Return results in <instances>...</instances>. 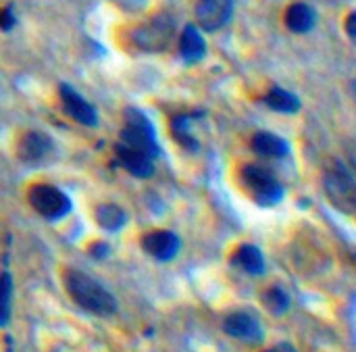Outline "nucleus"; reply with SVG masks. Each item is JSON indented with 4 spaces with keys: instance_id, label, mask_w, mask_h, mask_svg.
Wrapping results in <instances>:
<instances>
[{
    "instance_id": "obj_20",
    "label": "nucleus",
    "mask_w": 356,
    "mask_h": 352,
    "mask_svg": "<svg viewBox=\"0 0 356 352\" xmlns=\"http://www.w3.org/2000/svg\"><path fill=\"white\" fill-rule=\"evenodd\" d=\"M263 305L267 307L269 313H273V315H284V313L290 309V296H288V292H286L284 288L273 286V288H269V290L265 292Z\"/></svg>"
},
{
    "instance_id": "obj_24",
    "label": "nucleus",
    "mask_w": 356,
    "mask_h": 352,
    "mask_svg": "<svg viewBox=\"0 0 356 352\" xmlns=\"http://www.w3.org/2000/svg\"><path fill=\"white\" fill-rule=\"evenodd\" d=\"M355 23H356V15L355 13H350V17H348V21H346V29H348V35H350V40H355L356 38Z\"/></svg>"
},
{
    "instance_id": "obj_5",
    "label": "nucleus",
    "mask_w": 356,
    "mask_h": 352,
    "mask_svg": "<svg viewBox=\"0 0 356 352\" xmlns=\"http://www.w3.org/2000/svg\"><path fill=\"white\" fill-rule=\"evenodd\" d=\"M175 33V21L171 15L163 13L152 17L150 21L138 25L131 31V42L146 52H161L169 46L171 38Z\"/></svg>"
},
{
    "instance_id": "obj_6",
    "label": "nucleus",
    "mask_w": 356,
    "mask_h": 352,
    "mask_svg": "<svg viewBox=\"0 0 356 352\" xmlns=\"http://www.w3.org/2000/svg\"><path fill=\"white\" fill-rule=\"evenodd\" d=\"M29 205L48 221H60L71 213V198L63 190L48 184H40L29 190Z\"/></svg>"
},
{
    "instance_id": "obj_14",
    "label": "nucleus",
    "mask_w": 356,
    "mask_h": 352,
    "mask_svg": "<svg viewBox=\"0 0 356 352\" xmlns=\"http://www.w3.org/2000/svg\"><path fill=\"white\" fill-rule=\"evenodd\" d=\"M315 23H317V13H315V8L311 4L296 2L292 6H288L286 25L294 33H307V31H311L315 27Z\"/></svg>"
},
{
    "instance_id": "obj_25",
    "label": "nucleus",
    "mask_w": 356,
    "mask_h": 352,
    "mask_svg": "<svg viewBox=\"0 0 356 352\" xmlns=\"http://www.w3.org/2000/svg\"><path fill=\"white\" fill-rule=\"evenodd\" d=\"M263 352H296V351H294V346H292V344L282 342V344H277V346H273V349H267V351H263Z\"/></svg>"
},
{
    "instance_id": "obj_21",
    "label": "nucleus",
    "mask_w": 356,
    "mask_h": 352,
    "mask_svg": "<svg viewBox=\"0 0 356 352\" xmlns=\"http://www.w3.org/2000/svg\"><path fill=\"white\" fill-rule=\"evenodd\" d=\"M10 307H13V278L8 273H0V328L8 323Z\"/></svg>"
},
{
    "instance_id": "obj_4",
    "label": "nucleus",
    "mask_w": 356,
    "mask_h": 352,
    "mask_svg": "<svg viewBox=\"0 0 356 352\" xmlns=\"http://www.w3.org/2000/svg\"><path fill=\"white\" fill-rule=\"evenodd\" d=\"M119 142L125 144V146L138 148V150L146 152L152 159H156L161 154L156 134H154V127H152L150 119L142 111H138L134 106H129L125 111V127L119 134Z\"/></svg>"
},
{
    "instance_id": "obj_11",
    "label": "nucleus",
    "mask_w": 356,
    "mask_h": 352,
    "mask_svg": "<svg viewBox=\"0 0 356 352\" xmlns=\"http://www.w3.org/2000/svg\"><path fill=\"white\" fill-rule=\"evenodd\" d=\"M115 159H117V163H119L125 171H129L134 177L146 179V177H150V175L154 173V159H152V157H148L146 152H142V150H138V148L125 146V144H121V142L115 144Z\"/></svg>"
},
{
    "instance_id": "obj_16",
    "label": "nucleus",
    "mask_w": 356,
    "mask_h": 352,
    "mask_svg": "<svg viewBox=\"0 0 356 352\" xmlns=\"http://www.w3.org/2000/svg\"><path fill=\"white\" fill-rule=\"evenodd\" d=\"M263 102H265L271 111L286 113V115H290V113H298V109H300V100H298V96H296L294 92H290V90L280 88V86H273V88L265 94Z\"/></svg>"
},
{
    "instance_id": "obj_17",
    "label": "nucleus",
    "mask_w": 356,
    "mask_h": 352,
    "mask_svg": "<svg viewBox=\"0 0 356 352\" xmlns=\"http://www.w3.org/2000/svg\"><path fill=\"white\" fill-rule=\"evenodd\" d=\"M234 263L244 269L248 275H263L265 273V257L263 253L252 246V244H244L236 250L234 255Z\"/></svg>"
},
{
    "instance_id": "obj_18",
    "label": "nucleus",
    "mask_w": 356,
    "mask_h": 352,
    "mask_svg": "<svg viewBox=\"0 0 356 352\" xmlns=\"http://www.w3.org/2000/svg\"><path fill=\"white\" fill-rule=\"evenodd\" d=\"M125 211L119 205H100L96 209V223L106 232H119L125 225Z\"/></svg>"
},
{
    "instance_id": "obj_9",
    "label": "nucleus",
    "mask_w": 356,
    "mask_h": 352,
    "mask_svg": "<svg viewBox=\"0 0 356 352\" xmlns=\"http://www.w3.org/2000/svg\"><path fill=\"white\" fill-rule=\"evenodd\" d=\"M142 248L152 259H156L161 263H167V261H173L177 257V253L181 248V242L173 232L156 230V232H150V234H146L142 238Z\"/></svg>"
},
{
    "instance_id": "obj_13",
    "label": "nucleus",
    "mask_w": 356,
    "mask_h": 352,
    "mask_svg": "<svg viewBox=\"0 0 356 352\" xmlns=\"http://www.w3.org/2000/svg\"><path fill=\"white\" fill-rule=\"evenodd\" d=\"M250 146L261 157L282 159V157H288L290 154V144L282 136L271 134V131H259V134H254Z\"/></svg>"
},
{
    "instance_id": "obj_19",
    "label": "nucleus",
    "mask_w": 356,
    "mask_h": 352,
    "mask_svg": "<svg viewBox=\"0 0 356 352\" xmlns=\"http://www.w3.org/2000/svg\"><path fill=\"white\" fill-rule=\"evenodd\" d=\"M190 125H192V115H177V117L171 119V134H173V138H175L184 148L196 152L200 146H198V140L192 136Z\"/></svg>"
},
{
    "instance_id": "obj_15",
    "label": "nucleus",
    "mask_w": 356,
    "mask_h": 352,
    "mask_svg": "<svg viewBox=\"0 0 356 352\" xmlns=\"http://www.w3.org/2000/svg\"><path fill=\"white\" fill-rule=\"evenodd\" d=\"M204 52H207V44L200 29L196 25H188L179 38V54L184 56L186 63H198L204 56Z\"/></svg>"
},
{
    "instance_id": "obj_2",
    "label": "nucleus",
    "mask_w": 356,
    "mask_h": 352,
    "mask_svg": "<svg viewBox=\"0 0 356 352\" xmlns=\"http://www.w3.org/2000/svg\"><path fill=\"white\" fill-rule=\"evenodd\" d=\"M242 184L252 196V200L261 207H275L284 198V186L280 184L275 173L263 165H254V163L244 165Z\"/></svg>"
},
{
    "instance_id": "obj_1",
    "label": "nucleus",
    "mask_w": 356,
    "mask_h": 352,
    "mask_svg": "<svg viewBox=\"0 0 356 352\" xmlns=\"http://www.w3.org/2000/svg\"><path fill=\"white\" fill-rule=\"evenodd\" d=\"M65 288L75 305H79L86 313L98 315V317H111L117 313V301L115 296L94 278L79 269H67L65 271Z\"/></svg>"
},
{
    "instance_id": "obj_22",
    "label": "nucleus",
    "mask_w": 356,
    "mask_h": 352,
    "mask_svg": "<svg viewBox=\"0 0 356 352\" xmlns=\"http://www.w3.org/2000/svg\"><path fill=\"white\" fill-rule=\"evenodd\" d=\"M15 10H13V6H4L2 10H0V29H10L13 25H15Z\"/></svg>"
},
{
    "instance_id": "obj_8",
    "label": "nucleus",
    "mask_w": 356,
    "mask_h": 352,
    "mask_svg": "<svg viewBox=\"0 0 356 352\" xmlns=\"http://www.w3.org/2000/svg\"><path fill=\"white\" fill-rule=\"evenodd\" d=\"M223 332L236 340H242V342H261L263 340V328H261V321L246 313V311H234L229 313L225 319H223Z\"/></svg>"
},
{
    "instance_id": "obj_10",
    "label": "nucleus",
    "mask_w": 356,
    "mask_h": 352,
    "mask_svg": "<svg viewBox=\"0 0 356 352\" xmlns=\"http://www.w3.org/2000/svg\"><path fill=\"white\" fill-rule=\"evenodd\" d=\"M234 15V0H200L196 6V17L202 29L217 31L229 23Z\"/></svg>"
},
{
    "instance_id": "obj_12",
    "label": "nucleus",
    "mask_w": 356,
    "mask_h": 352,
    "mask_svg": "<svg viewBox=\"0 0 356 352\" xmlns=\"http://www.w3.org/2000/svg\"><path fill=\"white\" fill-rule=\"evenodd\" d=\"M52 152V140L44 131H27L19 142V157L23 163L38 165Z\"/></svg>"
},
{
    "instance_id": "obj_7",
    "label": "nucleus",
    "mask_w": 356,
    "mask_h": 352,
    "mask_svg": "<svg viewBox=\"0 0 356 352\" xmlns=\"http://www.w3.org/2000/svg\"><path fill=\"white\" fill-rule=\"evenodd\" d=\"M58 94H60V102H63V109L65 113L75 119L77 123L86 125V127H96L98 125V113L96 109L69 83H60L58 88Z\"/></svg>"
},
{
    "instance_id": "obj_3",
    "label": "nucleus",
    "mask_w": 356,
    "mask_h": 352,
    "mask_svg": "<svg viewBox=\"0 0 356 352\" xmlns=\"http://www.w3.org/2000/svg\"><path fill=\"white\" fill-rule=\"evenodd\" d=\"M325 194L332 200V205L342 213H355L356 209V184L353 171L342 163L334 161L323 177Z\"/></svg>"
},
{
    "instance_id": "obj_23",
    "label": "nucleus",
    "mask_w": 356,
    "mask_h": 352,
    "mask_svg": "<svg viewBox=\"0 0 356 352\" xmlns=\"http://www.w3.org/2000/svg\"><path fill=\"white\" fill-rule=\"evenodd\" d=\"M90 253H92V257H94V259H98V261H100V259H104V257L108 255V246H106L104 242H96V244L90 248Z\"/></svg>"
}]
</instances>
